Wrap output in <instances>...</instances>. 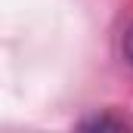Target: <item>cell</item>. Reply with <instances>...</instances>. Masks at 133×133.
I'll use <instances>...</instances> for the list:
<instances>
[{"label": "cell", "instance_id": "cell-1", "mask_svg": "<svg viewBox=\"0 0 133 133\" xmlns=\"http://www.w3.org/2000/svg\"><path fill=\"white\" fill-rule=\"evenodd\" d=\"M81 127H84V130H124L127 124L118 121V118H105V115H102V118H90V121H84Z\"/></svg>", "mask_w": 133, "mask_h": 133}, {"label": "cell", "instance_id": "cell-2", "mask_svg": "<svg viewBox=\"0 0 133 133\" xmlns=\"http://www.w3.org/2000/svg\"><path fill=\"white\" fill-rule=\"evenodd\" d=\"M124 56H127V62L133 65V25L127 28V34H124Z\"/></svg>", "mask_w": 133, "mask_h": 133}]
</instances>
